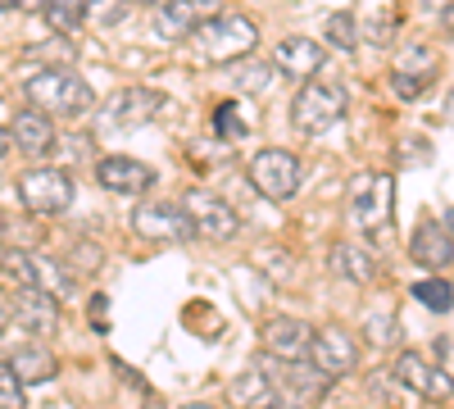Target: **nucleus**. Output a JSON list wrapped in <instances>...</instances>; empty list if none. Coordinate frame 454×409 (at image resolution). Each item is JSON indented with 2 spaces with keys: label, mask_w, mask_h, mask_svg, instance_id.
Here are the masks:
<instances>
[{
  "label": "nucleus",
  "mask_w": 454,
  "mask_h": 409,
  "mask_svg": "<svg viewBox=\"0 0 454 409\" xmlns=\"http://www.w3.org/2000/svg\"><path fill=\"white\" fill-rule=\"evenodd\" d=\"M19 196L32 214H64L73 196H78V187H73V177L64 169H27L19 177Z\"/></svg>",
  "instance_id": "0eeeda50"
},
{
  "label": "nucleus",
  "mask_w": 454,
  "mask_h": 409,
  "mask_svg": "<svg viewBox=\"0 0 454 409\" xmlns=\"http://www.w3.org/2000/svg\"><path fill=\"white\" fill-rule=\"evenodd\" d=\"M409 259L419 269H450V259H454V237H450V228L445 223H419V232L409 237Z\"/></svg>",
  "instance_id": "f3484780"
},
{
  "label": "nucleus",
  "mask_w": 454,
  "mask_h": 409,
  "mask_svg": "<svg viewBox=\"0 0 454 409\" xmlns=\"http://www.w3.org/2000/svg\"><path fill=\"white\" fill-rule=\"evenodd\" d=\"M323 59H327V51L318 42H309V36H286V42H278V51H273L278 73H286V78H295V83H309L323 68Z\"/></svg>",
  "instance_id": "a211bd4d"
},
{
  "label": "nucleus",
  "mask_w": 454,
  "mask_h": 409,
  "mask_svg": "<svg viewBox=\"0 0 454 409\" xmlns=\"http://www.w3.org/2000/svg\"><path fill=\"white\" fill-rule=\"evenodd\" d=\"M10 146H14V137H10V132H0V160H5V151H10Z\"/></svg>",
  "instance_id": "e433bc0d"
},
{
  "label": "nucleus",
  "mask_w": 454,
  "mask_h": 409,
  "mask_svg": "<svg viewBox=\"0 0 454 409\" xmlns=\"http://www.w3.org/2000/svg\"><path fill=\"white\" fill-rule=\"evenodd\" d=\"M214 14H218V0H164L160 14H155V32L164 42H186V36H196V28Z\"/></svg>",
  "instance_id": "4468645a"
},
{
  "label": "nucleus",
  "mask_w": 454,
  "mask_h": 409,
  "mask_svg": "<svg viewBox=\"0 0 454 409\" xmlns=\"http://www.w3.org/2000/svg\"><path fill=\"white\" fill-rule=\"evenodd\" d=\"M36 287L51 291V295H68V291H73V273H64L59 259L36 255Z\"/></svg>",
  "instance_id": "cd10ccee"
},
{
  "label": "nucleus",
  "mask_w": 454,
  "mask_h": 409,
  "mask_svg": "<svg viewBox=\"0 0 454 409\" xmlns=\"http://www.w3.org/2000/svg\"><path fill=\"white\" fill-rule=\"evenodd\" d=\"M10 319H14V310H10L5 301H0V332H5V327H10Z\"/></svg>",
  "instance_id": "c9c22d12"
},
{
  "label": "nucleus",
  "mask_w": 454,
  "mask_h": 409,
  "mask_svg": "<svg viewBox=\"0 0 454 409\" xmlns=\"http://www.w3.org/2000/svg\"><path fill=\"white\" fill-rule=\"evenodd\" d=\"M309 342H314V327L309 323H300L291 314H278L259 327V346L269 359H286V364H300V359H309Z\"/></svg>",
  "instance_id": "9b49d317"
},
{
  "label": "nucleus",
  "mask_w": 454,
  "mask_h": 409,
  "mask_svg": "<svg viewBox=\"0 0 454 409\" xmlns=\"http://www.w3.org/2000/svg\"><path fill=\"white\" fill-rule=\"evenodd\" d=\"M182 409H214V405H182Z\"/></svg>",
  "instance_id": "ea45409f"
},
{
  "label": "nucleus",
  "mask_w": 454,
  "mask_h": 409,
  "mask_svg": "<svg viewBox=\"0 0 454 409\" xmlns=\"http://www.w3.org/2000/svg\"><path fill=\"white\" fill-rule=\"evenodd\" d=\"M391 192H395L391 173L355 177V187H350V223H355V228L382 232L387 223H391Z\"/></svg>",
  "instance_id": "423d86ee"
},
{
  "label": "nucleus",
  "mask_w": 454,
  "mask_h": 409,
  "mask_svg": "<svg viewBox=\"0 0 454 409\" xmlns=\"http://www.w3.org/2000/svg\"><path fill=\"white\" fill-rule=\"evenodd\" d=\"M214 132H218V137H227V141H241V137L250 132L246 109H241L237 100H223V105L214 109Z\"/></svg>",
  "instance_id": "bb28decb"
},
{
  "label": "nucleus",
  "mask_w": 454,
  "mask_h": 409,
  "mask_svg": "<svg viewBox=\"0 0 454 409\" xmlns=\"http://www.w3.org/2000/svg\"><path fill=\"white\" fill-rule=\"evenodd\" d=\"M300 155L295 151H282V146H269V151H259L250 160V182H254V192L259 196H269V201H291L300 192Z\"/></svg>",
  "instance_id": "20e7f679"
},
{
  "label": "nucleus",
  "mask_w": 454,
  "mask_h": 409,
  "mask_svg": "<svg viewBox=\"0 0 454 409\" xmlns=\"http://www.w3.org/2000/svg\"><path fill=\"white\" fill-rule=\"evenodd\" d=\"M327 46H336V51H355L359 46L355 14H327Z\"/></svg>",
  "instance_id": "c85d7f7f"
},
{
  "label": "nucleus",
  "mask_w": 454,
  "mask_h": 409,
  "mask_svg": "<svg viewBox=\"0 0 454 409\" xmlns=\"http://www.w3.org/2000/svg\"><path fill=\"white\" fill-rule=\"evenodd\" d=\"M14 319L32 332L36 342H46L59 332V295L42 291V287H19L14 295Z\"/></svg>",
  "instance_id": "2eb2a0df"
},
{
  "label": "nucleus",
  "mask_w": 454,
  "mask_h": 409,
  "mask_svg": "<svg viewBox=\"0 0 454 409\" xmlns=\"http://www.w3.org/2000/svg\"><path fill=\"white\" fill-rule=\"evenodd\" d=\"M269 400H278V387L263 368H250V374L232 378V387H227V405L232 409H263Z\"/></svg>",
  "instance_id": "aec40b11"
},
{
  "label": "nucleus",
  "mask_w": 454,
  "mask_h": 409,
  "mask_svg": "<svg viewBox=\"0 0 454 409\" xmlns=\"http://www.w3.org/2000/svg\"><path fill=\"white\" fill-rule=\"evenodd\" d=\"M0 273L14 287H36V255L32 250H5L0 255Z\"/></svg>",
  "instance_id": "a878e982"
},
{
  "label": "nucleus",
  "mask_w": 454,
  "mask_h": 409,
  "mask_svg": "<svg viewBox=\"0 0 454 409\" xmlns=\"http://www.w3.org/2000/svg\"><path fill=\"white\" fill-rule=\"evenodd\" d=\"M160 109H164V96L155 87H128V91H119V96L105 105V123L114 132H132V128L155 119Z\"/></svg>",
  "instance_id": "ddd939ff"
},
{
  "label": "nucleus",
  "mask_w": 454,
  "mask_h": 409,
  "mask_svg": "<svg viewBox=\"0 0 454 409\" xmlns=\"http://www.w3.org/2000/svg\"><path fill=\"white\" fill-rule=\"evenodd\" d=\"M263 409H305V405H278V400H269V405H263Z\"/></svg>",
  "instance_id": "4c0bfd02"
},
{
  "label": "nucleus",
  "mask_w": 454,
  "mask_h": 409,
  "mask_svg": "<svg viewBox=\"0 0 454 409\" xmlns=\"http://www.w3.org/2000/svg\"><path fill=\"white\" fill-rule=\"evenodd\" d=\"M413 301H423L436 314H450L454 310V287L445 278H423V282H413Z\"/></svg>",
  "instance_id": "393cba45"
},
{
  "label": "nucleus",
  "mask_w": 454,
  "mask_h": 409,
  "mask_svg": "<svg viewBox=\"0 0 454 409\" xmlns=\"http://www.w3.org/2000/svg\"><path fill=\"white\" fill-rule=\"evenodd\" d=\"M441 28H445V36H454V5L441 10Z\"/></svg>",
  "instance_id": "f704fd0d"
},
{
  "label": "nucleus",
  "mask_w": 454,
  "mask_h": 409,
  "mask_svg": "<svg viewBox=\"0 0 454 409\" xmlns=\"http://www.w3.org/2000/svg\"><path fill=\"white\" fill-rule=\"evenodd\" d=\"M182 205H186V214H192L196 232H200V237H209V241H232V237L241 232V218H237V209L227 205L223 196L205 192V187L182 192Z\"/></svg>",
  "instance_id": "1a4fd4ad"
},
{
  "label": "nucleus",
  "mask_w": 454,
  "mask_h": 409,
  "mask_svg": "<svg viewBox=\"0 0 454 409\" xmlns=\"http://www.w3.org/2000/svg\"><path fill=\"white\" fill-rule=\"evenodd\" d=\"M46 5L51 0H19V10H27V14H46Z\"/></svg>",
  "instance_id": "72a5a7b5"
},
{
  "label": "nucleus",
  "mask_w": 454,
  "mask_h": 409,
  "mask_svg": "<svg viewBox=\"0 0 454 409\" xmlns=\"http://www.w3.org/2000/svg\"><path fill=\"white\" fill-rule=\"evenodd\" d=\"M91 14V0H51L46 5V23L55 32H78Z\"/></svg>",
  "instance_id": "4be33fe9"
},
{
  "label": "nucleus",
  "mask_w": 454,
  "mask_h": 409,
  "mask_svg": "<svg viewBox=\"0 0 454 409\" xmlns=\"http://www.w3.org/2000/svg\"><path fill=\"white\" fill-rule=\"evenodd\" d=\"M155 5H164V0H155Z\"/></svg>",
  "instance_id": "79ce46f5"
},
{
  "label": "nucleus",
  "mask_w": 454,
  "mask_h": 409,
  "mask_svg": "<svg viewBox=\"0 0 454 409\" xmlns=\"http://www.w3.org/2000/svg\"><path fill=\"white\" fill-rule=\"evenodd\" d=\"M327 269L340 278V282H355V287H368L377 278V259L372 250H364L359 241H336L327 250Z\"/></svg>",
  "instance_id": "6ab92c4d"
},
{
  "label": "nucleus",
  "mask_w": 454,
  "mask_h": 409,
  "mask_svg": "<svg viewBox=\"0 0 454 409\" xmlns=\"http://www.w3.org/2000/svg\"><path fill=\"white\" fill-rule=\"evenodd\" d=\"M391 374L419 396V400H432V405H445L450 396H454V378L445 374L441 364H427L419 350H400L395 355V364H391Z\"/></svg>",
  "instance_id": "9d476101"
},
{
  "label": "nucleus",
  "mask_w": 454,
  "mask_h": 409,
  "mask_svg": "<svg viewBox=\"0 0 454 409\" xmlns=\"http://www.w3.org/2000/svg\"><path fill=\"white\" fill-rule=\"evenodd\" d=\"M309 364L318 368V374H327L332 382L355 374L359 364V342L350 337L340 323H327V327H314V342H309Z\"/></svg>",
  "instance_id": "6e6552de"
},
{
  "label": "nucleus",
  "mask_w": 454,
  "mask_h": 409,
  "mask_svg": "<svg viewBox=\"0 0 454 409\" xmlns=\"http://www.w3.org/2000/svg\"><path fill=\"white\" fill-rule=\"evenodd\" d=\"M395 68L400 73H413V78H436V68H441V59H436V51L432 46H404L400 55H395Z\"/></svg>",
  "instance_id": "b1692460"
},
{
  "label": "nucleus",
  "mask_w": 454,
  "mask_h": 409,
  "mask_svg": "<svg viewBox=\"0 0 454 409\" xmlns=\"http://www.w3.org/2000/svg\"><path fill=\"white\" fill-rule=\"evenodd\" d=\"M5 364H10L14 374L23 378V387H32V382L42 387V382H51V378L59 374V359H55V355H51L42 342H36V346H23V350H14Z\"/></svg>",
  "instance_id": "412c9836"
},
{
  "label": "nucleus",
  "mask_w": 454,
  "mask_h": 409,
  "mask_svg": "<svg viewBox=\"0 0 454 409\" xmlns=\"http://www.w3.org/2000/svg\"><path fill=\"white\" fill-rule=\"evenodd\" d=\"M340 114H346V87L340 83H314L309 78L291 100V128L300 137H323L327 128L340 123Z\"/></svg>",
  "instance_id": "7ed1b4c3"
},
{
  "label": "nucleus",
  "mask_w": 454,
  "mask_h": 409,
  "mask_svg": "<svg viewBox=\"0 0 454 409\" xmlns=\"http://www.w3.org/2000/svg\"><path fill=\"white\" fill-rule=\"evenodd\" d=\"M427 83H432V78H413V73H400V68L391 73V91H395L400 100H419V96L427 91Z\"/></svg>",
  "instance_id": "2f4dec72"
},
{
  "label": "nucleus",
  "mask_w": 454,
  "mask_h": 409,
  "mask_svg": "<svg viewBox=\"0 0 454 409\" xmlns=\"http://www.w3.org/2000/svg\"><path fill=\"white\" fill-rule=\"evenodd\" d=\"M450 228H454V209H450Z\"/></svg>",
  "instance_id": "a19ab883"
},
{
  "label": "nucleus",
  "mask_w": 454,
  "mask_h": 409,
  "mask_svg": "<svg viewBox=\"0 0 454 409\" xmlns=\"http://www.w3.org/2000/svg\"><path fill=\"white\" fill-rule=\"evenodd\" d=\"M100 10H105V14H96L100 23H119V19L128 14V0H105V5H100Z\"/></svg>",
  "instance_id": "473e14b6"
},
{
  "label": "nucleus",
  "mask_w": 454,
  "mask_h": 409,
  "mask_svg": "<svg viewBox=\"0 0 454 409\" xmlns=\"http://www.w3.org/2000/svg\"><path fill=\"white\" fill-rule=\"evenodd\" d=\"M96 182L109 196H145L150 187H155V169L132 160V155H105L96 164Z\"/></svg>",
  "instance_id": "f8f14e48"
},
{
  "label": "nucleus",
  "mask_w": 454,
  "mask_h": 409,
  "mask_svg": "<svg viewBox=\"0 0 454 409\" xmlns=\"http://www.w3.org/2000/svg\"><path fill=\"white\" fill-rule=\"evenodd\" d=\"M273 73H278V64H263V59L246 55V59L232 64V83H237L241 91H263V87L273 83Z\"/></svg>",
  "instance_id": "5701e85b"
},
{
  "label": "nucleus",
  "mask_w": 454,
  "mask_h": 409,
  "mask_svg": "<svg viewBox=\"0 0 454 409\" xmlns=\"http://www.w3.org/2000/svg\"><path fill=\"white\" fill-rule=\"evenodd\" d=\"M0 409H27V391H23V378L14 374L10 364H0Z\"/></svg>",
  "instance_id": "c756f323"
},
{
  "label": "nucleus",
  "mask_w": 454,
  "mask_h": 409,
  "mask_svg": "<svg viewBox=\"0 0 454 409\" xmlns=\"http://www.w3.org/2000/svg\"><path fill=\"white\" fill-rule=\"evenodd\" d=\"M23 91H27V105L46 109L51 119H73V114H87L91 109V87L73 68H36L23 83Z\"/></svg>",
  "instance_id": "f257e3e1"
},
{
  "label": "nucleus",
  "mask_w": 454,
  "mask_h": 409,
  "mask_svg": "<svg viewBox=\"0 0 454 409\" xmlns=\"http://www.w3.org/2000/svg\"><path fill=\"white\" fill-rule=\"evenodd\" d=\"M5 10H19V0H0V14H5Z\"/></svg>",
  "instance_id": "58836bf2"
},
{
  "label": "nucleus",
  "mask_w": 454,
  "mask_h": 409,
  "mask_svg": "<svg viewBox=\"0 0 454 409\" xmlns=\"http://www.w3.org/2000/svg\"><path fill=\"white\" fill-rule=\"evenodd\" d=\"M192 42L209 64H237V59L259 51V28L246 14H214V19H205L196 28Z\"/></svg>",
  "instance_id": "f03ea898"
},
{
  "label": "nucleus",
  "mask_w": 454,
  "mask_h": 409,
  "mask_svg": "<svg viewBox=\"0 0 454 409\" xmlns=\"http://www.w3.org/2000/svg\"><path fill=\"white\" fill-rule=\"evenodd\" d=\"M132 232L145 241H192L196 237V223L186 214V205L177 201H145L132 209Z\"/></svg>",
  "instance_id": "39448f33"
},
{
  "label": "nucleus",
  "mask_w": 454,
  "mask_h": 409,
  "mask_svg": "<svg viewBox=\"0 0 454 409\" xmlns=\"http://www.w3.org/2000/svg\"><path fill=\"white\" fill-rule=\"evenodd\" d=\"M364 332H368V342H372V346H391V342H400V323H395L387 310H377V314L364 323Z\"/></svg>",
  "instance_id": "7c9ffc66"
},
{
  "label": "nucleus",
  "mask_w": 454,
  "mask_h": 409,
  "mask_svg": "<svg viewBox=\"0 0 454 409\" xmlns=\"http://www.w3.org/2000/svg\"><path fill=\"white\" fill-rule=\"evenodd\" d=\"M10 137H14L19 151H23V155H32V160H42V155H51V151H55V123H51L46 109H36V105L19 109L14 123H10Z\"/></svg>",
  "instance_id": "dca6fc26"
}]
</instances>
